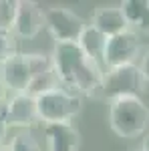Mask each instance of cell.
Here are the masks:
<instances>
[{
  "label": "cell",
  "mask_w": 149,
  "mask_h": 151,
  "mask_svg": "<svg viewBox=\"0 0 149 151\" xmlns=\"http://www.w3.org/2000/svg\"><path fill=\"white\" fill-rule=\"evenodd\" d=\"M50 60L63 89L81 97L101 99L105 69L87 57L77 42L55 45Z\"/></svg>",
  "instance_id": "6da1fadb"
},
{
  "label": "cell",
  "mask_w": 149,
  "mask_h": 151,
  "mask_svg": "<svg viewBox=\"0 0 149 151\" xmlns=\"http://www.w3.org/2000/svg\"><path fill=\"white\" fill-rule=\"evenodd\" d=\"M53 69L50 55L42 52H16L4 63H0V79L6 85L8 93H26L28 85L36 75Z\"/></svg>",
  "instance_id": "7a4b0ae2"
},
{
  "label": "cell",
  "mask_w": 149,
  "mask_h": 151,
  "mask_svg": "<svg viewBox=\"0 0 149 151\" xmlns=\"http://www.w3.org/2000/svg\"><path fill=\"white\" fill-rule=\"evenodd\" d=\"M109 127L123 139L141 137L149 127V107L141 97H123L109 103Z\"/></svg>",
  "instance_id": "3957f363"
},
{
  "label": "cell",
  "mask_w": 149,
  "mask_h": 151,
  "mask_svg": "<svg viewBox=\"0 0 149 151\" xmlns=\"http://www.w3.org/2000/svg\"><path fill=\"white\" fill-rule=\"evenodd\" d=\"M83 109V97L67 91V89H57L36 97V111H38V121L42 125H53V123H71Z\"/></svg>",
  "instance_id": "277c9868"
},
{
  "label": "cell",
  "mask_w": 149,
  "mask_h": 151,
  "mask_svg": "<svg viewBox=\"0 0 149 151\" xmlns=\"http://www.w3.org/2000/svg\"><path fill=\"white\" fill-rule=\"evenodd\" d=\"M145 81L139 70V65H123L105 69L103 75V87H101V99L115 101L123 97H139L145 91Z\"/></svg>",
  "instance_id": "5b68a950"
},
{
  "label": "cell",
  "mask_w": 149,
  "mask_h": 151,
  "mask_svg": "<svg viewBox=\"0 0 149 151\" xmlns=\"http://www.w3.org/2000/svg\"><path fill=\"white\" fill-rule=\"evenodd\" d=\"M45 28L53 36L55 45H67L79 42L87 22L67 6H48L45 8Z\"/></svg>",
  "instance_id": "8992f818"
},
{
  "label": "cell",
  "mask_w": 149,
  "mask_h": 151,
  "mask_svg": "<svg viewBox=\"0 0 149 151\" xmlns=\"http://www.w3.org/2000/svg\"><path fill=\"white\" fill-rule=\"evenodd\" d=\"M143 52L141 36L137 30L129 28L121 35H115L107 40V48L103 55V67L113 69V67H123V65H137L139 57Z\"/></svg>",
  "instance_id": "52a82bcc"
},
{
  "label": "cell",
  "mask_w": 149,
  "mask_h": 151,
  "mask_svg": "<svg viewBox=\"0 0 149 151\" xmlns=\"http://www.w3.org/2000/svg\"><path fill=\"white\" fill-rule=\"evenodd\" d=\"M4 119L8 127L18 129H30L35 127L38 121V111H36V99L28 93H16L10 95L8 101L2 107Z\"/></svg>",
  "instance_id": "ba28073f"
},
{
  "label": "cell",
  "mask_w": 149,
  "mask_h": 151,
  "mask_svg": "<svg viewBox=\"0 0 149 151\" xmlns=\"http://www.w3.org/2000/svg\"><path fill=\"white\" fill-rule=\"evenodd\" d=\"M45 28V10L32 0H16V16L12 32L16 38H35Z\"/></svg>",
  "instance_id": "9c48e42d"
},
{
  "label": "cell",
  "mask_w": 149,
  "mask_h": 151,
  "mask_svg": "<svg viewBox=\"0 0 149 151\" xmlns=\"http://www.w3.org/2000/svg\"><path fill=\"white\" fill-rule=\"evenodd\" d=\"M46 151H81V131L73 123H53L45 125Z\"/></svg>",
  "instance_id": "30bf717a"
},
{
  "label": "cell",
  "mask_w": 149,
  "mask_h": 151,
  "mask_svg": "<svg viewBox=\"0 0 149 151\" xmlns=\"http://www.w3.org/2000/svg\"><path fill=\"white\" fill-rule=\"evenodd\" d=\"M91 26H95L99 32H103L109 38L129 30V24L119 6H97L91 16Z\"/></svg>",
  "instance_id": "8fae6325"
},
{
  "label": "cell",
  "mask_w": 149,
  "mask_h": 151,
  "mask_svg": "<svg viewBox=\"0 0 149 151\" xmlns=\"http://www.w3.org/2000/svg\"><path fill=\"white\" fill-rule=\"evenodd\" d=\"M107 40H109V36H105L103 32H99L95 26L87 24V28L83 30V35H81L77 45H79V48L91 58V60H95L97 65L103 67V55H105V48H107Z\"/></svg>",
  "instance_id": "7c38bea8"
},
{
  "label": "cell",
  "mask_w": 149,
  "mask_h": 151,
  "mask_svg": "<svg viewBox=\"0 0 149 151\" xmlns=\"http://www.w3.org/2000/svg\"><path fill=\"white\" fill-rule=\"evenodd\" d=\"M119 8L123 12L129 28L139 30L143 20L147 18V14H149V0H123L119 4Z\"/></svg>",
  "instance_id": "4fadbf2b"
},
{
  "label": "cell",
  "mask_w": 149,
  "mask_h": 151,
  "mask_svg": "<svg viewBox=\"0 0 149 151\" xmlns=\"http://www.w3.org/2000/svg\"><path fill=\"white\" fill-rule=\"evenodd\" d=\"M60 89V81H58L57 73L50 69V70H45V73H40V75H36L32 83L28 85V89H26V93L32 95V97H40V95L45 93H50V91H57Z\"/></svg>",
  "instance_id": "5bb4252c"
},
{
  "label": "cell",
  "mask_w": 149,
  "mask_h": 151,
  "mask_svg": "<svg viewBox=\"0 0 149 151\" xmlns=\"http://www.w3.org/2000/svg\"><path fill=\"white\" fill-rule=\"evenodd\" d=\"M8 151H42V147L28 131H20L10 139Z\"/></svg>",
  "instance_id": "9a60e30c"
},
{
  "label": "cell",
  "mask_w": 149,
  "mask_h": 151,
  "mask_svg": "<svg viewBox=\"0 0 149 151\" xmlns=\"http://www.w3.org/2000/svg\"><path fill=\"white\" fill-rule=\"evenodd\" d=\"M16 47H18V38L12 32V28H0V63L16 55Z\"/></svg>",
  "instance_id": "2e32d148"
},
{
  "label": "cell",
  "mask_w": 149,
  "mask_h": 151,
  "mask_svg": "<svg viewBox=\"0 0 149 151\" xmlns=\"http://www.w3.org/2000/svg\"><path fill=\"white\" fill-rule=\"evenodd\" d=\"M16 16V0H0V28H12Z\"/></svg>",
  "instance_id": "e0dca14e"
},
{
  "label": "cell",
  "mask_w": 149,
  "mask_h": 151,
  "mask_svg": "<svg viewBox=\"0 0 149 151\" xmlns=\"http://www.w3.org/2000/svg\"><path fill=\"white\" fill-rule=\"evenodd\" d=\"M139 70H141V75H143V81L145 85H149V47L143 48V52H141V57H139Z\"/></svg>",
  "instance_id": "ac0fdd59"
},
{
  "label": "cell",
  "mask_w": 149,
  "mask_h": 151,
  "mask_svg": "<svg viewBox=\"0 0 149 151\" xmlns=\"http://www.w3.org/2000/svg\"><path fill=\"white\" fill-rule=\"evenodd\" d=\"M8 123H6V119H4V113H2V109H0V143H4L6 139V135H8Z\"/></svg>",
  "instance_id": "d6986e66"
},
{
  "label": "cell",
  "mask_w": 149,
  "mask_h": 151,
  "mask_svg": "<svg viewBox=\"0 0 149 151\" xmlns=\"http://www.w3.org/2000/svg\"><path fill=\"white\" fill-rule=\"evenodd\" d=\"M8 97H10V93H8V89H6V85L2 83V79H0V109L4 107V103L8 101Z\"/></svg>",
  "instance_id": "ffe728a7"
},
{
  "label": "cell",
  "mask_w": 149,
  "mask_h": 151,
  "mask_svg": "<svg viewBox=\"0 0 149 151\" xmlns=\"http://www.w3.org/2000/svg\"><path fill=\"white\" fill-rule=\"evenodd\" d=\"M137 32H143V35H149V14H147V18L143 20V24H141V28H139Z\"/></svg>",
  "instance_id": "44dd1931"
},
{
  "label": "cell",
  "mask_w": 149,
  "mask_h": 151,
  "mask_svg": "<svg viewBox=\"0 0 149 151\" xmlns=\"http://www.w3.org/2000/svg\"><path fill=\"white\" fill-rule=\"evenodd\" d=\"M141 151H149V133L143 137V141H141Z\"/></svg>",
  "instance_id": "7402d4cb"
},
{
  "label": "cell",
  "mask_w": 149,
  "mask_h": 151,
  "mask_svg": "<svg viewBox=\"0 0 149 151\" xmlns=\"http://www.w3.org/2000/svg\"><path fill=\"white\" fill-rule=\"evenodd\" d=\"M0 151H8V145H4V143H0Z\"/></svg>",
  "instance_id": "603a6c76"
},
{
  "label": "cell",
  "mask_w": 149,
  "mask_h": 151,
  "mask_svg": "<svg viewBox=\"0 0 149 151\" xmlns=\"http://www.w3.org/2000/svg\"><path fill=\"white\" fill-rule=\"evenodd\" d=\"M135 151H141V149H135Z\"/></svg>",
  "instance_id": "cb8c5ba5"
}]
</instances>
